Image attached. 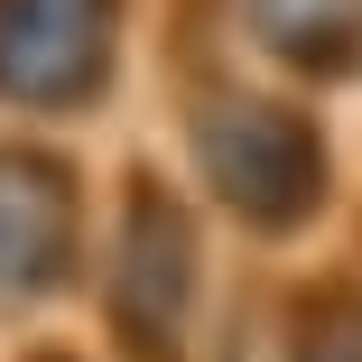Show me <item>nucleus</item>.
Instances as JSON below:
<instances>
[{"label": "nucleus", "mask_w": 362, "mask_h": 362, "mask_svg": "<svg viewBox=\"0 0 362 362\" xmlns=\"http://www.w3.org/2000/svg\"><path fill=\"white\" fill-rule=\"evenodd\" d=\"M204 168H214V186H223L242 214H260V223L307 214V204H316V177H325L316 139L288 121V112H269V103L214 112V121H204Z\"/></svg>", "instance_id": "nucleus-1"}, {"label": "nucleus", "mask_w": 362, "mask_h": 362, "mask_svg": "<svg viewBox=\"0 0 362 362\" xmlns=\"http://www.w3.org/2000/svg\"><path fill=\"white\" fill-rule=\"evenodd\" d=\"M112 0H0V93L65 103L103 75Z\"/></svg>", "instance_id": "nucleus-2"}, {"label": "nucleus", "mask_w": 362, "mask_h": 362, "mask_svg": "<svg viewBox=\"0 0 362 362\" xmlns=\"http://www.w3.org/2000/svg\"><path fill=\"white\" fill-rule=\"evenodd\" d=\"M65 260V186L47 168L0 158V288H37Z\"/></svg>", "instance_id": "nucleus-3"}, {"label": "nucleus", "mask_w": 362, "mask_h": 362, "mask_svg": "<svg viewBox=\"0 0 362 362\" xmlns=\"http://www.w3.org/2000/svg\"><path fill=\"white\" fill-rule=\"evenodd\" d=\"M251 19L279 56H307V65H344L362 37V0H251Z\"/></svg>", "instance_id": "nucleus-4"}]
</instances>
